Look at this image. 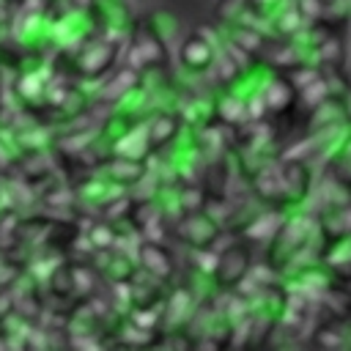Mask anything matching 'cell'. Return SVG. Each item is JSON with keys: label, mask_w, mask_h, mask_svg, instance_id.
Here are the masks:
<instances>
[]
</instances>
